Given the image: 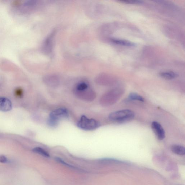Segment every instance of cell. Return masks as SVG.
I'll use <instances>...</instances> for the list:
<instances>
[{
    "mask_svg": "<svg viewBox=\"0 0 185 185\" xmlns=\"http://www.w3.org/2000/svg\"><path fill=\"white\" fill-rule=\"evenodd\" d=\"M135 116L132 111L125 109L112 112L109 115V118L114 123H122L131 121L134 119Z\"/></svg>",
    "mask_w": 185,
    "mask_h": 185,
    "instance_id": "obj_1",
    "label": "cell"
},
{
    "mask_svg": "<svg viewBox=\"0 0 185 185\" xmlns=\"http://www.w3.org/2000/svg\"><path fill=\"white\" fill-rule=\"evenodd\" d=\"M120 2H123L124 3L127 4H142L143 1H120Z\"/></svg>",
    "mask_w": 185,
    "mask_h": 185,
    "instance_id": "obj_14",
    "label": "cell"
},
{
    "mask_svg": "<svg viewBox=\"0 0 185 185\" xmlns=\"http://www.w3.org/2000/svg\"><path fill=\"white\" fill-rule=\"evenodd\" d=\"M129 100L130 101H144V99L141 95L135 93H130L128 97Z\"/></svg>",
    "mask_w": 185,
    "mask_h": 185,
    "instance_id": "obj_11",
    "label": "cell"
},
{
    "mask_svg": "<svg viewBox=\"0 0 185 185\" xmlns=\"http://www.w3.org/2000/svg\"><path fill=\"white\" fill-rule=\"evenodd\" d=\"M68 117L67 110L65 108H59L50 113L49 119L47 120V124L50 126L54 127L58 126L60 120Z\"/></svg>",
    "mask_w": 185,
    "mask_h": 185,
    "instance_id": "obj_2",
    "label": "cell"
},
{
    "mask_svg": "<svg viewBox=\"0 0 185 185\" xmlns=\"http://www.w3.org/2000/svg\"><path fill=\"white\" fill-rule=\"evenodd\" d=\"M23 91L20 88H17L15 89V95L19 97H21L23 96Z\"/></svg>",
    "mask_w": 185,
    "mask_h": 185,
    "instance_id": "obj_15",
    "label": "cell"
},
{
    "mask_svg": "<svg viewBox=\"0 0 185 185\" xmlns=\"http://www.w3.org/2000/svg\"><path fill=\"white\" fill-rule=\"evenodd\" d=\"M123 94L122 90H111L105 94L101 99V103L104 106H108L115 103Z\"/></svg>",
    "mask_w": 185,
    "mask_h": 185,
    "instance_id": "obj_3",
    "label": "cell"
},
{
    "mask_svg": "<svg viewBox=\"0 0 185 185\" xmlns=\"http://www.w3.org/2000/svg\"><path fill=\"white\" fill-rule=\"evenodd\" d=\"M55 160H56L58 162H59L60 163H61L62 164H64L65 166H67L68 167H71V168H75L74 167V166H71V165H70V164H68L66 162L64 161L63 160H62V159L60 158L55 157Z\"/></svg>",
    "mask_w": 185,
    "mask_h": 185,
    "instance_id": "obj_16",
    "label": "cell"
},
{
    "mask_svg": "<svg viewBox=\"0 0 185 185\" xmlns=\"http://www.w3.org/2000/svg\"><path fill=\"white\" fill-rule=\"evenodd\" d=\"M111 41L113 43L125 46H135V44L133 43L126 40L119 39H112Z\"/></svg>",
    "mask_w": 185,
    "mask_h": 185,
    "instance_id": "obj_10",
    "label": "cell"
},
{
    "mask_svg": "<svg viewBox=\"0 0 185 185\" xmlns=\"http://www.w3.org/2000/svg\"><path fill=\"white\" fill-rule=\"evenodd\" d=\"M89 87L88 85L86 83H80L78 85L75 90L77 91H82L87 89Z\"/></svg>",
    "mask_w": 185,
    "mask_h": 185,
    "instance_id": "obj_13",
    "label": "cell"
},
{
    "mask_svg": "<svg viewBox=\"0 0 185 185\" xmlns=\"http://www.w3.org/2000/svg\"><path fill=\"white\" fill-rule=\"evenodd\" d=\"M7 162V159L4 155L0 156V162L2 163H5Z\"/></svg>",
    "mask_w": 185,
    "mask_h": 185,
    "instance_id": "obj_17",
    "label": "cell"
},
{
    "mask_svg": "<svg viewBox=\"0 0 185 185\" xmlns=\"http://www.w3.org/2000/svg\"><path fill=\"white\" fill-rule=\"evenodd\" d=\"M75 93L76 96L81 99L87 101H91L94 100L95 97V94L93 91L89 89H87L82 91L75 90Z\"/></svg>",
    "mask_w": 185,
    "mask_h": 185,
    "instance_id": "obj_5",
    "label": "cell"
},
{
    "mask_svg": "<svg viewBox=\"0 0 185 185\" xmlns=\"http://www.w3.org/2000/svg\"><path fill=\"white\" fill-rule=\"evenodd\" d=\"M34 152L40 154L43 157L49 158L50 157V154L46 151L40 147H36L32 150Z\"/></svg>",
    "mask_w": 185,
    "mask_h": 185,
    "instance_id": "obj_12",
    "label": "cell"
},
{
    "mask_svg": "<svg viewBox=\"0 0 185 185\" xmlns=\"http://www.w3.org/2000/svg\"><path fill=\"white\" fill-rule=\"evenodd\" d=\"M12 108V103L9 99L6 97H0V111H10Z\"/></svg>",
    "mask_w": 185,
    "mask_h": 185,
    "instance_id": "obj_7",
    "label": "cell"
},
{
    "mask_svg": "<svg viewBox=\"0 0 185 185\" xmlns=\"http://www.w3.org/2000/svg\"><path fill=\"white\" fill-rule=\"evenodd\" d=\"M77 126L83 130H92L98 128L100 124L95 120L88 118L86 116L83 115L78 122Z\"/></svg>",
    "mask_w": 185,
    "mask_h": 185,
    "instance_id": "obj_4",
    "label": "cell"
},
{
    "mask_svg": "<svg viewBox=\"0 0 185 185\" xmlns=\"http://www.w3.org/2000/svg\"><path fill=\"white\" fill-rule=\"evenodd\" d=\"M161 77L166 80H172L177 77L178 75L175 72L172 71H164L160 74Z\"/></svg>",
    "mask_w": 185,
    "mask_h": 185,
    "instance_id": "obj_8",
    "label": "cell"
},
{
    "mask_svg": "<svg viewBox=\"0 0 185 185\" xmlns=\"http://www.w3.org/2000/svg\"><path fill=\"white\" fill-rule=\"evenodd\" d=\"M171 149L172 152L178 155L183 156L185 155V148L182 146L175 145L172 146Z\"/></svg>",
    "mask_w": 185,
    "mask_h": 185,
    "instance_id": "obj_9",
    "label": "cell"
},
{
    "mask_svg": "<svg viewBox=\"0 0 185 185\" xmlns=\"http://www.w3.org/2000/svg\"><path fill=\"white\" fill-rule=\"evenodd\" d=\"M151 128L158 140H162L165 138V131L160 123L153 121L151 124Z\"/></svg>",
    "mask_w": 185,
    "mask_h": 185,
    "instance_id": "obj_6",
    "label": "cell"
}]
</instances>
